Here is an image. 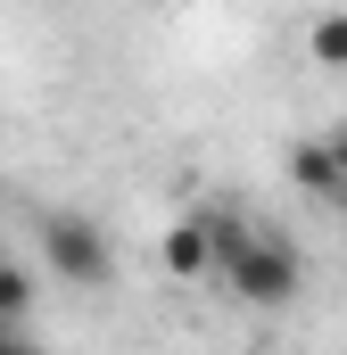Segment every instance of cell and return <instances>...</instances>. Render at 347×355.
I'll use <instances>...</instances> for the list:
<instances>
[{"instance_id":"cell-7","label":"cell","mask_w":347,"mask_h":355,"mask_svg":"<svg viewBox=\"0 0 347 355\" xmlns=\"http://www.w3.org/2000/svg\"><path fill=\"white\" fill-rule=\"evenodd\" d=\"M331 157H339V174H347V132H331Z\"/></svg>"},{"instance_id":"cell-3","label":"cell","mask_w":347,"mask_h":355,"mask_svg":"<svg viewBox=\"0 0 347 355\" xmlns=\"http://www.w3.org/2000/svg\"><path fill=\"white\" fill-rule=\"evenodd\" d=\"M158 257H166L174 281H207L215 272V240H207V215H182L166 240H158Z\"/></svg>"},{"instance_id":"cell-5","label":"cell","mask_w":347,"mask_h":355,"mask_svg":"<svg viewBox=\"0 0 347 355\" xmlns=\"http://www.w3.org/2000/svg\"><path fill=\"white\" fill-rule=\"evenodd\" d=\"M306 58L331 67V75H347V8H323V17L306 25Z\"/></svg>"},{"instance_id":"cell-2","label":"cell","mask_w":347,"mask_h":355,"mask_svg":"<svg viewBox=\"0 0 347 355\" xmlns=\"http://www.w3.org/2000/svg\"><path fill=\"white\" fill-rule=\"evenodd\" d=\"M42 257L75 289H108L116 281V248H108V232L91 215H42Z\"/></svg>"},{"instance_id":"cell-4","label":"cell","mask_w":347,"mask_h":355,"mask_svg":"<svg viewBox=\"0 0 347 355\" xmlns=\"http://www.w3.org/2000/svg\"><path fill=\"white\" fill-rule=\"evenodd\" d=\"M289 182H298V190H306V198H339V157H331V141H298V149H289Z\"/></svg>"},{"instance_id":"cell-8","label":"cell","mask_w":347,"mask_h":355,"mask_svg":"<svg viewBox=\"0 0 347 355\" xmlns=\"http://www.w3.org/2000/svg\"><path fill=\"white\" fill-rule=\"evenodd\" d=\"M17 339H25V331H17V322H0V347H17Z\"/></svg>"},{"instance_id":"cell-1","label":"cell","mask_w":347,"mask_h":355,"mask_svg":"<svg viewBox=\"0 0 347 355\" xmlns=\"http://www.w3.org/2000/svg\"><path fill=\"white\" fill-rule=\"evenodd\" d=\"M198 215H207L215 281H223V289H240L248 306H289V297L306 289V257H298L281 232H264L257 215H232V207H198Z\"/></svg>"},{"instance_id":"cell-6","label":"cell","mask_w":347,"mask_h":355,"mask_svg":"<svg viewBox=\"0 0 347 355\" xmlns=\"http://www.w3.org/2000/svg\"><path fill=\"white\" fill-rule=\"evenodd\" d=\"M25 314H33V281H25L17 265H0V322H17V331H25Z\"/></svg>"}]
</instances>
